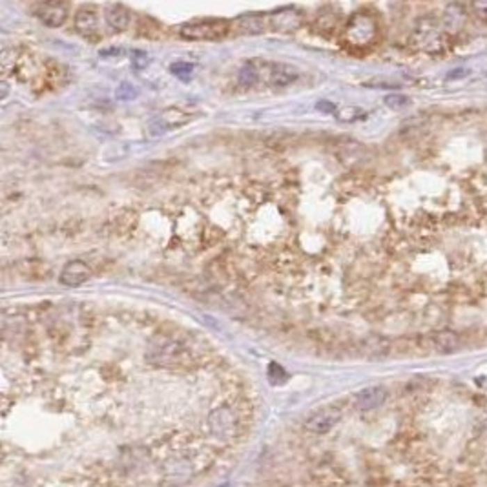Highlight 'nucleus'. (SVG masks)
I'll return each instance as SVG.
<instances>
[{
	"instance_id": "f257e3e1",
	"label": "nucleus",
	"mask_w": 487,
	"mask_h": 487,
	"mask_svg": "<svg viewBox=\"0 0 487 487\" xmlns=\"http://www.w3.org/2000/svg\"><path fill=\"white\" fill-rule=\"evenodd\" d=\"M343 42L349 48L365 49L371 48L380 39V22L372 13L367 11H358L349 19V22L343 28Z\"/></svg>"
},
{
	"instance_id": "f03ea898",
	"label": "nucleus",
	"mask_w": 487,
	"mask_h": 487,
	"mask_svg": "<svg viewBox=\"0 0 487 487\" xmlns=\"http://www.w3.org/2000/svg\"><path fill=\"white\" fill-rule=\"evenodd\" d=\"M208 431L223 444H232L245 434L246 420L237 413L236 407L221 406L214 409L207 418Z\"/></svg>"
},
{
	"instance_id": "7ed1b4c3",
	"label": "nucleus",
	"mask_w": 487,
	"mask_h": 487,
	"mask_svg": "<svg viewBox=\"0 0 487 487\" xmlns=\"http://www.w3.org/2000/svg\"><path fill=\"white\" fill-rule=\"evenodd\" d=\"M230 29L232 26L227 20L208 19L183 24L179 28V35L186 40H217L223 39Z\"/></svg>"
},
{
	"instance_id": "20e7f679",
	"label": "nucleus",
	"mask_w": 487,
	"mask_h": 487,
	"mask_svg": "<svg viewBox=\"0 0 487 487\" xmlns=\"http://www.w3.org/2000/svg\"><path fill=\"white\" fill-rule=\"evenodd\" d=\"M148 362L159 367H184L192 362V352L181 342H166L150 352Z\"/></svg>"
},
{
	"instance_id": "39448f33",
	"label": "nucleus",
	"mask_w": 487,
	"mask_h": 487,
	"mask_svg": "<svg viewBox=\"0 0 487 487\" xmlns=\"http://www.w3.org/2000/svg\"><path fill=\"white\" fill-rule=\"evenodd\" d=\"M343 410L338 406H325L310 413L303 422V429L310 434H327L340 424Z\"/></svg>"
},
{
	"instance_id": "423d86ee",
	"label": "nucleus",
	"mask_w": 487,
	"mask_h": 487,
	"mask_svg": "<svg viewBox=\"0 0 487 487\" xmlns=\"http://www.w3.org/2000/svg\"><path fill=\"white\" fill-rule=\"evenodd\" d=\"M413 42H415L416 48L429 51V54L438 51L440 46H442L440 44L442 42V29H440L438 22L431 19V17L418 20L415 33H413Z\"/></svg>"
},
{
	"instance_id": "0eeeda50",
	"label": "nucleus",
	"mask_w": 487,
	"mask_h": 487,
	"mask_svg": "<svg viewBox=\"0 0 487 487\" xmlns=\"http://www.w3.org/2000/svg\"><path fill=\"white\" fill-rule=\"evenodd\" d=\"M309 480L314 487H342L345 474L336 468L333 458H319L309 471Z\"/></svg>"
},
{
	"instance_id": "6e6552de",
	"label": "nucleus",
	"mask_w": 487,
	"mask_h": 487,
	"mask_svg": "<svg viewBox=\"0 0 487 487\" xmlns=\"http://www.w3.org/2000/svg\"><path fill=\"white\" fill-rule=\"evenodd\" d=\"M303 13L298 8H292V6L280 8V10H276L274 13L269 15V26L274 31H280V33H294L303 26Z\"/></svg>"
},
{
	"instance_id": "1a4fd4ad",
	"label": "nucleus",
	"mask_w": 487,
	"mask_h": 487,
	"mask_svg": "<svg viewBox=\"0 0 487 487\" xmlns=\"http://www.w3.org/2000/svg\"><path fill=\"white\" fill-rule=\"evenodd\" d=\"M261 73L272 88H287L299 77L294 66L283 63H261Z\"/></svg>"
},
{
	"instance_id": "9d476101",
	"label": "nucleus",
	"mask_w": 487,
	"mask_h": 487,
	"mask_svg": "<svg viewBox=\"0 0 487 487\" xmlns=\"http://www.w3.org/2000/svg\"><path fill=\"white\" fill-rule=\"evenodd\" d=\"M35 13H37V17L44 26L61 28L68 19L70 10L68 4H64V2H44V4L37 6Z\"/></svg>"
},
{
	"instance_id": "9b49d317",
	"label": "nucleus",
	"mask_w": 487,
	"mask_h": 487,
	"mask_svg": "<svg viewBox=\"0 0 487 487\" xmlns=\"http://www.w3.org/2000/svg\"><path fill=\"white\" fill-rule=\"evenodd\" d=\"M190 121V117L181 111L179 108H170V110H164L161 115H157L150 125V130L154 136H159V134H166V131L179 128V126L186 125Z\"/></svg>"
},
{
	"instance_id": "f8f14e48",
	"label": "nucleus",
	"mask_w": 487,
	"mask_h": 487,
	"mask_svg": "<svg viewBox=\"0 0 487 487\" xmlns=\"http://www.w3.org/2000/svg\"><path fill=\"white\" fill-rule=\"evenodd\" d=\"M387 389L383 385H372V387H365L362 391L358 392L354 396V407L362 413H367V410H374L380 406H383L387 400Z\"/></svg>"
},
{
	"instance_id": "ddd939ff",
	"label": "nucleus",
	"mask_w": 487,
	"mask_h": 487,
	"mask_svg": "<svg viewBox=\"0 0 487 487\" xmlns=\"http://www.w3.org/2000/svg\"><path fill=\"white\" fill-rule=\"evenodd\" d=\"M90 278H92V269L84 261L75 260L64 265L63 272L58 276V281L66 287H79V285L86 283Z\"/></svg>"
},
{
	"instance_id": "4468645a",
	"label": "nucleus",
	"mask_w": 487,
	"mask_h": 487,
	"mask_svg": "<svg viewBox=\"0 0 487 487\" xmlns=\"http://www.w3.org/2000/svg\"><path fill=\"white\" fill-rule=\"evenodd\" d=\"M75 29L84 39H95L99 35L97 11L93 6H81L75 13Z\"/></svg>"
},
{
	"instance_id": "2eb2a0df",
	"label": "nucleus",
	"mask_w": 487,
	"mask_h": 487,
	"mask_svg": "<svg viewBox=\"0 0 487 487\" xmlns=\"http://www.w3.org/2000/svg\"><path fill=\"white\" fill-rule=\"evenodd\" d=\"M265 17H261L260 13L241 15L232 24V31L237 35H260L265 31Z\"/></svg>"
},
{
	"instance_id": "dca6fc26",
	"label": "nucleus",
	"mask_w": 487,
	"mask_h": 487,
	"mask_svg": "<svg viewBox=\"0 0 487 487\" xmlns=\"http://www.w3.org/2000/svg\"><path fill=\"white\" fill-rule=\"evenodd\" d=\"M431 345L436 352L453 354L462 347V340H460V334L453 333V330H440L431 336Z\"/></svg>"
},
{
	"instance_id": "f3484780",
	"label": "nucleus",
	"mask_w": 487,
	"mask_h": 487,
	"mask_svg": "<svg viewBox=\"0 0 487 487\" xmlns=\"http://www.w3.org/2000/svg\"><path fill=\"white\" fill-rule=\"evenodd\" d=\"M468 20V11L463 8L462 4H449L444 10V17H442V22H444V29L449 31V33H456L460 29L463 28Z\"/></svg>"
},
{
	"instance_id": "a211bd4d",
	"label": "nucleus",
	"mask_w": 487,
	"mask_h": 487,
	"mask_svg": "<svg viewBox=\"0 0 487 487\" xmlns=\"http://www.w3.org/2000/svg\"><path fill=\"white\" fill-rule=\"evenodd\" d=\"M104 19L113 31H125L130 26V11L122 4H110L104 10Z\"/></svg>"
},
{
	"instance_id": "6ab92c4d",
	"label": "nucleus",
	"mask_w": 487,
	"mask_h": 487,
	"mask_svg": "<svg viewBox=\"0 0 487 487\" xmlns=\"http://www.w3.org/2000/svg\"><path fill=\"white\" fill-rule=\"evenodd\" d=\"M261 79H263V73H261V63H257V61L246 63L237 73V81L245 88L256 86L261 82Z\"/></svg>"
},
{
	"instance_id": "aec40b11",
	"label": "nucleus",
	"mask_w": 487,
	"mask_h": 487,
	"mask_svg": "<svg viewBox=\"0 0 487 487\" xmlns=\"http://www.w3.org/2000/svg\"><path fill=\"white\" fill-rule=\"evenodd\" d=\"M336 26H338V13L330 8L319 11L316 22H314V28L318 29L319 33H328V31L336 29Z\"/></svg>"
},
{
	"instance_id": "412c9836",
	"label": "nucleus",
	"mask_w": 487,
	"mask_h": 487,
	"mask_svg": "<svg viewBox=\"0 0 487 487\" xmlns=\"http://www.w3.org/2000/svg\"><path fill=\"white\" fill-rule=\"evenodd\" d=\"M170 72L174 73L177 79H181V81H189V79L192 77L193 66L190 63H183V61H179V63H174L172 66H170Z\"/></svg>"
},
{
	"instance_id": "4be33fe9",
	"label": "nucleus",
	"mask_w": 487,
	"mask_h": 487,
	"mask_svg": "<svg viewBox=\"0 0 487 487\" xmlns=\"http://www.w3.org/2000/svg\"><path fill=\"white\" fill-rule=\"evenodd\" d=\"M385 104L391 110H404V108L410 106V99L401 93H392V95L385 97Z\"/></svg>"
},
{
	"instance_id": "5701e85b",
	"label": "nucleus",
	"mask_w": 487,
	"mask_h": 487,
	"mask_svg": "<svg viewBox=\"0 0 487 487\" xmlns=\"http://www.w3.org/2000/svg\"><path fill=\"white\" fill-rule=\"evenodd\" d=\"M363 111L360 108H343L342 111H338V119L343 122L356 121V119H362Z\"/></svg>"
},
{
	"instance_id": "b1692460",
	"label": "nucleus",
	"mask_w": 487,
	"mask_h": 487,
	"mask_svg": "<svg viewBox=\"0 0 487 487\" xmlns=\"http://www.w3.org/2000/svg\"><path fill=\"white\" fill-rule=\"evenodd\" d=\"M269 380L272 383H281V381L287 380V374H285V371L278 363H271V367H269Z\"/></svg>"
},
{
	"instance_id": "393cba45",
	"label": "nucleus",
	"mask_w": 487,
	"mask_h": 487,
	"mask_svg": "<svg viewBox=\"0 0 487 487\" xmlns=\"http://www.w3.org/2000/svg\"><path fill=\"white\" fill-rule=\"evenodd\" d=\"M471 11L474 13L478 20L487 22V0H480V2H473L471 4Z\"/></svg>"
},
{
	"instance_id": "a878e982",
	"label": "nucleus",
	"mask_w": 487,
	"mask_h": 487,
	"mask_svg": "<svg viewBox=\"0 0 487 487\" xmlns=\"http://www.w3.org/2000/svg\"><path fill=\"white\" fill-rule=\"evenodd\" d=\"M137 95V90L136 86H131V84H122L119 90H117V99H121V101H128V99H131V97Z\"/></svg>"
},
{
	"instance_id": "bb28decb",
	"label": "nucleus",
	"mask_w": 487,
	"mask_h": 487,
	"mask_svg": "<svg viewBox=\"0 0 487 487\" xmlns=\"http://www.w3.org/2000/svg\"><path fill=\"white\" fill-rule=\"evenodd\" d=\"M131 66L136 70H143L148 66V55L145 51H136L134 54V58H131Z\"/></svg>"
},
{
	"instance_id": "cd10ccee",
	"label": "nucleus",
	"mask_w": 487,
	"mask_h": 487,
	"mask_svg": "<svg viewBox=\"0 0 487 487\" xmlns=\"http://www.w3.org/2000/svg\"><path fill=\"white\" fill-rule=\"evenodd\" d=\"M316 108H318L319 111H325V113H336V106L328 101H319Z\"/></svg>"
},
{
	"instance_id": "c85d7f7f",
	"label": "nucleus",
	"mask_w": 487,
	"mask_h": 487,
	"mask_svg": "<svg viewBox=\"0 0 487 487\" xmlns=\"http://www.w3.org/2000/svg\"><path fill=\"white\" fill-rule=\"evenodd\" d=\"M465 73H463V70H458V72H451V75H449V79H453V77H463Z\"/></svg>"
}]
</instances>
